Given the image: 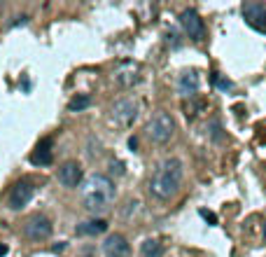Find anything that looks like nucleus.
<instances>
[{"label": "nucleus", "mask_w": 266, "mask_h": 257, "mask_svg": "<svg viewBox=\"0 0 266 257\" xmlns=\"http://www.w3.org/2000/svg\"><path fill=\"white\" fill-rule=\"evenodd\" d=\"M82 201L84 208L93 215H103L110 211L114 201V182L107 175L93 173L89 175L82 185Z\"/></svg>", "instance_id": "obj_1"}, {"label": "nucleus", "mask_w": 266, "mask_h": 257, "mask_svg": "<svg viewBox=\"0 0 266 257\" xmlns=\"http://www.w3.org/2000/svg\"><path fill=\"white\" fill-rule=\"evenodd\" d=\"M184 178V166L180 159H164L157 171H154L152 180H150V192H152L157 199H171L177 194V189L182 185Z\"/></svg>", "instance_id": "obj_2"}, {"label": "nucleus", "mask_w": 266, "mask_h": 257, "mask_svg": "<svg viewBox=\"0 0 266 257\" xmlns=\"http://www.w3.org/2000/svg\"><path fill=\"white\" fill-rule=\"evenodd\" d=\"M173 133H175V122L164 110H159L152 120L147 122V136L152 138V143H159V145L168 143L173 138Z\"/></svg>", "instance_id": "obj_3"}, {"label": "nucleus", "mask_w": 266, "mask_h": 257, "mask_svg": "<svg viewBox=\"0 0 266 257\" xmlns=\"http://www.w3.org/2000/svg\"><path fill=\"white\" fill-rule=\"evenodd\" d=\"M52 232H54L52 220L47 218V215H42V213H35V215H31L23 222V236L28 241H35V243L47 241L52 236Z\"/></svg>", "instance_id": "obj_4"}, {"label": "nucleus", "mask_w": 266, "mask_h": 257, "mask_svg": "<svg viewBox=\"0 0 266 257\" xmlns=\"http://www.w3.org/2000/svg\"><path fill=\"white\" fill-rule=\"evenodd\" d=\"M180 26L187 33V38L194 40V42H201L205 38V21L201 19L196 9H184L180 14Z\"/></svg>", "instance_id": "obj_5"}, {"label": "nucleus", "mask_w": 266, "mask_h": 257, "mask_svg": "<svg viewBox=\"0 0 266 257\" xmlns=\"http://www.w3.org/2000/svg\"><path fill=\"white\" fill-rule=\"evenodd\" d=\"M33 194H35V187H33L31 180L14 182V185H12V189H9V197H7L9 208H12V211H21L23 206L33 199Z\"/></svg>", "instance_id": "obj_6"}, {"label": "nucleus", "mask_w": 266, "mask_h": 257, "mask_svg": "<svg viewBox=\"0 0 266 257\" xmlns=\"http://www.w3.org/2000/svg\"><path fill=\"white\" fill-rule=\"evenodd\" d=\"M138 110H140L138 101L122 99V101H117V103L112 106V120L117 122V124H122V127H129V124H133V122H136Z\"/></svg>", "instance_id": "obj_7"}, {"label": "nucleus", "mask_w": 266, "mask_h": 257, "mask_svg": "<svg viewBox=\"0 0 266 257\" xmlns=\"http://www.w3.org/2000/svg\"><path fill=\"white\" fill-rule=\"evenodd\" d=\"M114 82L119 84V87H133V84L140 82V66L138 63H122V66H117L114 68Z\"/></svg>", "instance_id": "obj_8"}, {"label": "nucleus", "mask_w": 266, "mask_h": 257, "mask_svg": "<svg viewBox=\"0 0 266 257\" xmlns=\"http://www.w3.org/2000/svg\"><path fill=\"white\" fill-rule=\"evenodd\" d=\"M59 182L68 189L80 187V182H82V166H80L77 161H66V164L59 168Z\"/></svg>", "instance_id": "obj_9"}, {"label": "nucleus", "mask_w": 266, "mask_h": 257, "mask_svg": "<svg viewBox=\"0 0 266 257\" xmlns=\"http://www.w3.org/2000/svg\"><path fill=\"white\" fill-rule=\"evenodd\" d=\"M243 16L248 19V23H250L252 28L266 30V5L264 2H245Z\"/></svg>", "instance_id": "obj_10"}, {"label": "nucleus", "mask_w": 266, "mask_h": 257, "mask_svg": "<svg viewBox=\"0 0 266 257\" xmlns=\"http://www.w3.org/2000/svg\"><path fill=\"white\" fill-rule=\"evenodd\" d=\"M103 253H105V257H129L131 246L122 234H110L103 241Z\"/></svg>", "instance_id": "obj_11"}, {"label": "nucleus", "mask_w": 266, "mask_h": 257, "mask_svg": "<svg viewBox=\"0 0 266 257\" xmlns=\"http://www.w3.org/2000/svg\"><path fill=\"white\" fill-rule=\"evenodd\" d=\"M201 87V77H198L196 70H187L180 75L177 80V91H180V96H194Z\"/></svg>", "instance_id": "obj_12"}, {"label": "nucleus", "mask_w": 266, "mask_h": 257, "mask_svg": "<svg viewBox=\"0 0 266 257\" xmlns=\"http://www.w3.org/2000/svg\"><path fill=\"white\" fill-rule=\"evenodd\" d=\"M52 138H45L42 143L35 147V152L31 154V164H35V166H47V164H52Z\"/></svg>", "instance_id": "obj_13"}, {"label": "nucleus", "mask_w": 266, "mask_h": 257, "mask_svg": "<svg viewBox=\"0 0 266 257\" xmlns=\"http://www.w3.org/2000/svg\"><path fill=\"white\" fill-rule=\"evenodd\" d=\"M107 229V222L105 220H89V222H82V225H77V234L80 236H96V234H103Z\"/></svg>", "instance_id": "obj_14"}, {"label": "nucleus", "mask_w": 266, "mask_h": 257, "mask_svg": "<svg viewBox=\"0 0 266 257\" xmlns=\"http://www.w3.org/2000/svg\"><path fill=\"white\" fill-rule=\"evenodd\" d=\"M140 255L143 257H161L164 255V246L157 239H147V241L140 246Z\"/></svg>", "instance_id": "obj_15"}, {"label": "nucleus", "mask_w": 266, "mask_h": 257, "mask_svg": "<svg viewBox=\"0 0 266 257\" xmlns=\"http://www.w3.org/2000/svg\"><path fill=\"white\" fill-rule=\"evenodd\" d=\"M91 106V99L87 96V94H82V96H75V99L68 103V110L70 113H82L84 108H89Z\"/></svg>", "instance_id": "obj_16"}, {"label": "nucleus", "mask_w": 266, "mask_h": 257, "mask_svg": "<svg viewBox=\"0 0 266 257\" xmlns=\"http://www.w3.org/2000/svg\"><path fill=\"white\" fill-rule=\"evenodd\" d=\"M210 128H213V131H210V133H213V138H215V140H222V133H220V124H217V122H213V124H210Z\"/></svg>", "instance_id": "obj_17"}, {"label": "nucleus", "mask_w": 266, "mask_h": 257, "mask_svg": "<svg viewBox=\"0 0 266 257\" xmlns=\"http://www.w3.org/2000/svg\"><path fill=\"white\" fill-rule=\"evenodd\" d=\"M215 82L220 84V89H231V82H229V80H220V77L215 75Z\"/></svg>", "instance_id": "obj_18"}, {"label": "nucleus", "mask_w": 266, "mask_h": 257, "mask_svg": "<svg viewBox=\"0 0 266 257\" xmlns=\"http://www.w3.org/2000/svg\"><path fill=\"white\" fill-rule=\"evenodd\" d=\"M201 218H205V220H210V222H213V225H215V222H217V218H215L213 213H208V211H201Z\"/></svg>", "instance_id": "obj_19"}, {"label": "nucleus", "mask_w": 266, "mask_h": 257, "mask_svg": "<svg viewBox=\"0 0 266 257\" xmlns=\"http://www.w3.org/2000/svg\"><path fill=\"white\" fill-rule=\"evenodd\" d=\"M2 255H7V248H5V246H0V257Z\"/></svg>", "instance_id": "obj_20"}, {"label": "nucleus", "mask_w": 266, "mask_h": 257, "mask_svg": "<svg viewBox=\"0 0 266 257\" xmlns=\"http://www.w3.org/2000/svg\"><path fill=\"white\" fill-rule=\"evenodd\" d=\"M0 9H2V5H0Z\"/></svg>", "instance_id": "obj_21"}]
</instances>
